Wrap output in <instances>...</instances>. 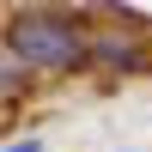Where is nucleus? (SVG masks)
I'll use <instances>...</instances> for the list:
<instances>
[{"label": "nucleus", "instance_id": "f257e3e1", "mask_svg": "<svg viewBox=\"0 0 152 152\" xmlns=\"http://www.w3.org/2000/svg\"><path fill=\"white\" fill-rule=\"evenodd\" d=\"M6 49L24 67H79L91 55V37L61 12H18L6 24Z\"/></svg>", "mask_w": 152, "mask_h": 152}, {"label": "nucleus", "instance_id": "f03ea898", "mask_svg": "<svg viewBox=\"0 0 152 152\" xmlns=\"http://www.w3.org/2000/svg\"><path fill=\"white\" fill-rule=\"evenodd\" d=\"M91 55L104 67H140V43L134 37H91Z\"/></svg>", "mask_w": 152, "mask_h": 152}, {"label": "nucleus", "instance_id": "7ed1b4c3", "mask_svg": "<svg viewBox=\"0 0 152 152\" xmlns=\"http://www.w3.org/2000/svg\"><path fill=\"white\" fill-rule=\"evenodd\" d=\"M31 85V67H24L12 49H0V97H12V91H24Z\"/></svg>", "mask_w": 152, "mask_h": 152}, {"label": "nucleus", "instance_id": "20e7f679", "mask_svg": "<svg viewBox=\"0 0 152 152\" xmlns=\"http://www.w3.org/2000/svg\"><path fill=\"white\" fill-rule=\"evenodd\" d=\"M0 152H43V140H6Z\"/></svg>", "mask_w": 152, "mask_h": 152}]
</instances>
